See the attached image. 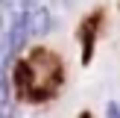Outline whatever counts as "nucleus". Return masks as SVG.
<instances>
[{
	"label": "nucleus",
	"instance_id": "obj_1",
	"mask_svg": "<svg viewBox=\"0 0 120 118\" xmlns=\"http://www.w3.org/2000/svg\"><path fill=\"white\" fill-rule=\"evenodd\" d=\"M12 86L23 103H47L64 86V62L50 47H32L12 68Z\"/></svg>",
	"mask_w": 120,
	"mask_h": 118
},
{
	"label": "nucleus",
	"instance_id": "obj_2",
	"mask_svg": "<svg viewBox=\"0 0 120 118\" xmlns=\"http://www.w3.org/2000/svg\"><path fill=\"white\" fill-rule=\"evenodd\" d=\"M103 15H105L103 9H94V12H88L79 21V27H76V38H79V44H82V62L85 65L91 62V56H94V44H97L100 27H103Z\"/></svg>",
	"mask_w": 120,
	"mask_h": 118
},
{
	"label": "nucleus",
	"instance_id": "obj_3",
	"mask_svg": "<svg viewBox=\"0 0 120 118\" xmlns=\"http://www.w3.org/2000/svg\"><path fill=\"white\" fill-rule=\"evenodd\" d=\"M53 27V18L50 12L44 9V6H35V9H26V35H35V38H41V35H47Z\"/></svg>",
	"mask_w": 120,
	"mask_h": 118
},
{
	"label": "nucleus",
	"instance_id": "obj_4",
	"mask_svg": "<svg viewBox=\"0 0 120 118\" xmlns=\"http://www.w3.org/2000/svg\"><path fill=\"white\" fill-rule=\"evenodd\" d=\"M79 118H94V115H91V112H82V115H79Z\"/></svg>",
	"mask_w": 120,
	"mask_h": 118
}]
</instances>
